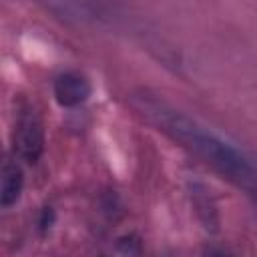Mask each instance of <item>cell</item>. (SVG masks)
I'll return each instance as SVG.
<instances>
[{"label":"cell","mask_w":257,"mask_h":257,"mask_svg":"<svg viewBox=\"0 0 257 257\" xmlns=\"http://www.w3.org/2000/svg\"><path fill=\"white\" fill-rule=\"evenodd\" d=\"M54 98L60 106L64 108H72L82 104L88 96H90V82L86 76L78 74V72H64L60 76H56L54 80Z\"/></svg>","instance_id":"obj_3"},{"label":"cell","mask_w":257,"mask_h":257,"mask_svg":"<svg viewBox=\"0 0 257 257\" xmlns=\"http://www.w3.org/2000/svg\"><path fill=\"white\" fill-rule=\"evenodd\" d=\"M14 155L26 163H36L44 151V128L34 108L24 106L18 110L12 128Z\"/></svg>","instance_id":"obj_2"},{"label":"cell","mask_w":257,"mask_h":257,"mask_svg":"<svg viewBox=\"0 0 257 257\" xmlns=\"http://www.w3.org/2000/svg\"><path fill=\"white\" fill-rule=\"evenodd\" d=\"M131 104L145 120L155 124L169 139L257 199V157L151 92H133Z\"/></svg>","instance_id":"obj_1"},{"label":"cell","mask_w":257,"mask_h":257,"mask_svg":"<svg viewBox=\"0 0 257 257\" xmlns=\"http://www.w3.org/2000/svg\"><path fill=\"white\" fill-rule=\"evenodd\" d=\"M22 187H24V173L20 165L14 161H4L0 173V205L12 207L20 199Z\"/></svg>","instance_id":"obj_5"},{"label":"cell","mask_w":257,"mask_h":257,"mask_svg":"<svg viewBox=\"0 0 257 257\" xmlns=\"http://www.w3.org/2000/svg\"><path fill=\"white\" fill-rule=\"evenodd\" d=\"M46 10L54 12L56 16L64 20H76V22H96L104 14L102 4H90V2H48Z\"/></svg>","instance_id":"obj_4"}]
</instances>
